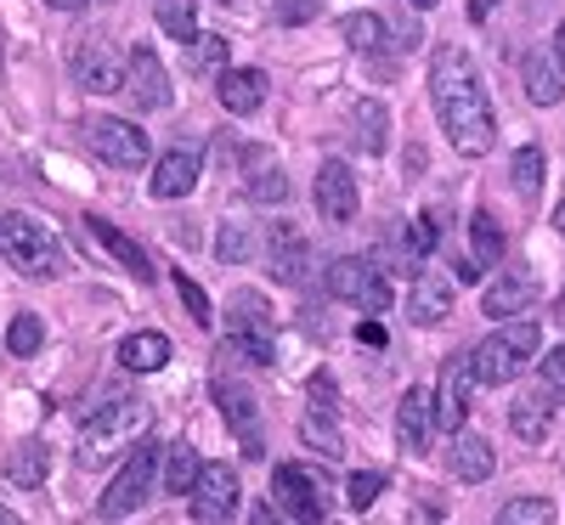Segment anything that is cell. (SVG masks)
I'll list each match as a JSON object with an SVG mask.
<instances>
[{
	"mask_svg": "<svg viewBox=\"0 0 565 525\" xmlns=\"http://www.w3.org/2000/svg\"><path fill=\"white\" fill-rule=\"evenodd\" d=\"M430 97H436V114H441V130L447 141L463 153V159H481L492 141H498V114H492V97L476 74V57L463 45H441L430 57Z\"/></svg>",
	"mask_w": 565,
	"mask_h": 525,
	"instance_id": "6da1fadb",
	"label": "cell"
},
{
	"mask_svg": "<svg viewBox=\"0 0 565 525\" xmlns=\"http://www.w3.org/2000/svg\"><path fill=\"white\" fill-rule=\"evenodd\" d=\"M153 429V407L148 401H108L79 424V469H103L114 458H125L130 447L148 441Z\"/></svg>",
	"mask_w": 565,
	"mask_h": 525,
	"instance_id": "7a4b0ae2",
	"label": "cell"
},
{
	"mask_svg": "<svg viewBox=\"0 0 565 525\" xmlns=\"http://www.w3.org/2000/svg\"><path fill=\"white\" fill-rule=\"evenodd\" d=\"M537 345H543L537 322H503L498 333H487V340L469 351L476 385H481V390H498V385H509V378H521V367L537 356Z\"/></svg>",
	"mask_w": 565,
	"mask_h": 525,
	"instance_id": "3957f363",
	"label": "cell"
},
{
	"mask_svg": "<svg viewBox=\"0 0 565 525\" xmlns=\"http://www.w3.org/2000/svg\"><path fill=\"white\" fill-rule=\"evenodd\" d=\"M0 255H7L23 277H57L63 271V237L34 221V215H7L0 221Z\"/></svg>",
	"mask_w": 565,
	"mask_h": 525,
	"instance_id": "277c9868",
	"label": "cell"
},
{
	"mask_svg": "<svg viewBox=\"0 0 565 525\" xmlns=\"http://www.w3.org/2000/svg\"><path fill=\"white\" fill-rule=\"evenodd\" d=\"M159 447L153 441H141V447H130L125 452V463H119V474L103 486V503H97V514L103 519H125V514H136L141 503H148V492L159 486Z\"/></svg>",
	"mask_w": 565,
	"mask_h": 525,
	"instance_id": "5b68a950",
	"label": "cell"
},
{
	"mask_svg": "<svg viewBox=\"0 0 565 525\" xmlns=\"http://www.w3.org/2000/svg\"><path fill=\"white\" fill-rule=\"evenodd\" d=\"M328 294L351 300L356 311H391L396 306V289H391L385 266L367 260V255H345V260L328 266Z\"/></svg>",
	"mask_w": 565,
	"mask_h": 525,
	"instance_id": "8992f818",
	"label": "cell"
},
{
	"mask_svg": "<svg viewBox=\"0 0 565 525\" xmlns=\"http://www.w3.org/2000/svg\"><path fill=\"white\" fill-rule=\"evenodd\" d=\"M226 340L238 345V356L249 362H271L277 356V328H271V306L255 289H238L226 300Z\"/></svg>",
	"mask_w": 565,
	"mask_h": 525,
	"instance_id": "52a82bcc",
	"label": "cell"
},
{
	"mask_svg": "<svg viewBox=\"0 0 565 525\" xmlns=\"http://www.w3.org/2000/svg\"><path fill=\"white\" fill-rule=\"evenodd\" d=\"M271 492H277V508L289 514L295 525H328V486H322V474H311L306 463H277Z\"/></svg>",
	"mask_w": 565,
	"mask_h": 525,
	"instance_id": "ba28073f",
	"label": "cell"
},
{
	"mask_svg": "<svg viewBox=\"0 0 565 525\" xmlns=\"http://www.w3.org/2000/svg\"><path fill=\"white\" fill-rule=\"evenodd\" d=\"M210 396H215L226 429L238 436V452H244V458H260V452H266V429H260V401H255V390L238 385V378H215Z\"/></svg>",
	"mask_w": 565,
	"mask_h": 525,
	"instance_id": "9c48e42d",
	"label": "cell"
},
{
	"mask_svg": "<svg viewBox=\"0 0 565 525\" xmlns=\"http://www.w3.org/2000/svg\"><path fill=\"white\" fill-rule=\"evenodd\" d=\"M85 148L97 153L108 170H141L148 164V136L130 119H90L85 125Z\"/></svg>",
	"mask_w": 565,
	"mask_h": 525,
	"instance_id": "30bf717a",
	"label": "cell"
},
{
	"mask_svg": "<svg viewBox=\"0 0 565 525\" xmlns=\"http://www.w3.org/2000/svg\"><path fill=\"white\" fill-rule=\"evenodd\" d=\"M476 367H469V351L447 356L441 362V390H436V429L441 436H458L463 418H469V401H476Z\"/></svg>",
	"mask_w": 565,
	"mask_h": 525,
	"instance_id": "8fae6325",
	"label": "cell"
},
{
	"mask_svg": "<svg viewBox=\"0 0 565 525\" xmlns=\"http://www.w3.org/2000/svg\"><path fill=\"white\" fill-rule=\"evenodd\" d=\"M260 255H266V271L277 282H289V289H300L306 271H311V249H306V237H300L295 221H271L260 232Z\"/></svg>",
	"mask_w": 565,
	"mask_h": 525,
	"instance_id": "7c38bea8",
	"label": "cell"
},
{
	"mask_svg": "<svg viewBox=\"0 0 565 525\" xmlns=\"http://www.w3.org/2000/svg\"><path fill=\"white\" fill-rule=\"evenodd\" d=\"M232 519H238V469L204 463L193 486V525H232Z\"/></svg>",
	"mask_w": 565,
	"mask_h": 525,
	"instance_id": "4fadbf2b",
	"label": "cell"
},
{
	"mask_svg": "<svg viewBox=\"0 0 565 525\" xmlns=\"http://www.w3.org/2000/svg\"><path fill=\"white\" fill-rule=\"evenodd\" d=\"M125 90H130V103L141 114H153V108H170V74L159 63L153 45H136V52L125 57Z\"/></svg>",
	"mask_w": 565,
	"mask_h": 525,
	"instance_id": "5bb4252c",
	"label": "cell"
},
{
	"mask_svg": "<svg viewBox=\"0 0 565 525\" xmlns=\"http://www.w3.org/2000/svg\"><path fill=\"white\" fill-rule=\"evenodd\" d=\"M430 436H436V390L430 385H413L396 401V441H402V452L424 458V452H430Z\"/></svg>",
	"mask_w": 565,
	"mask_h": 525,
	"instance_id": "9a60e30c",
	"label": "cell"
},
{
	"mask_svg": "<svg viewBox=\"0 0 565 525\" xmlns=\"http://www.w3.org/2000/svg\"><path fill=\"white\" fill-rule=\"evenodd\" d=\"M532 300H537V271H532V266H503V271L487 282L481 311H487V317H498V322H514Z\"/></svg>",
	"mask_w": 565,
	"mask_h": 525,
	"instance_id": "2e32d148",
	"label": "cell"
},
{
	"mask_svg": "<svg viewBox=\"0 0 565 525\" xmlns=\"http://www.w3.org/2000/svg\"><path fill=\"white\" fill-rule=\"evenodd\" d=\"M521 90L532 108H554L565 97V57L554 52V45H532V52L521 57Z\"/></svg>",
	"mask_w": 565,
	"mask_h": 525,
	"instance_id": "e0dca14e",
	"label": "cell"
},
{
	"mask_svg": "<svg viewBox=\"0 0 565 525\" xmlns=\"http://www.w3.org/2000/svg\"><path fill=\"white\" fill-rule=\"evenodd\" d=\"M317 210L334 221V226H345L356 210H362V193H356V175H351V164H340V159H328L322 170H317Z\"/></svg>",
	"mask_w": 565,
	"mask_h": 525,
	"instance_id": "ac0fdd59",
	"label": "cell"
},
{
	"mask_svg": "<svg viewBox=\"0 0 565 525\" xmlns=\"http://www.w3.org/2000/svg\"><path fill=\"white\" fill-rule=\"evenodd\" d=\"M125 57L114 52V40H85L79 52H74V79L85 90H97V97H108V90H119L125 79Z\"/></svg>",
	"mask_w": 565,
	"mask_h": 525,
	"instance_id": "d6986e66",
	"label": "cell"
},
{
	"mask_svg": "<svg viewBox=\"0 0 565 525\" xmlns=\"http://www.w3.org/2000/svg\"><path fill=\"white\" fill-rule=\"evenodd\" d=\"M554 413H559V390H521L509 407V429H514V441H548V429H554Z\"/></svg>",
	"mask_w": 565,
	"mask_h": 525,
	"instance_id": "ffe728a7",
	"label": "cell"
},
{
	"mask_svg": "<svg viewBox=\"0 0 565 525\" xmlns=\"http://www.w3.org/2000/svg\"><path fill=\"white\" fill-rule=\"evenodd\" d=\"M447 469H452V481L481 486L487 474L498 469V452H492V441H487V436H476V429H458L452 447H447Z\"/></svg>",
	"mask_w": 565,
	"mask_h": 525,
	"instance_id": "44dd1931",
	"label": "cell"
},
{
	"mask_svg": "<svg viewBox=\"0 0 565 525\" xmlns=\"http://www.w3.org/2000/svg\"><path fill=\"white\" fill-rule=\"evenodd\" d=\"M452 311V282L441 271H418L413 289H407V322L413 328H436Z\"/></svg>",
	"mask_w": 565,
	"mask_h": 525,
	"instance_id": "7402d4cb",
	"label": "cell"
},
{
	"mask_svg": "<svg viewBox=\"0 0 565 525\" xmlns=\"http://www.w3.org/2000/svg\"><path fill=\"white\" fill-rule=\"evenodd\" d=\"M199 474H204V458L193 452V441H170V447H164V458H159V492L193 497Z\"/></svg>",
	"mask_w": 565,
	"mask_h": 525,
	"instance_id": "603a6c76",
	"label": "cell"
},
{
	"mask_svg": "<svg viewBox=\"0 0 565 525\" xmlns=\"http://www.w3.org/2000/svg\"><path fill=\"white\" fill-rule=\"evenodd\" d=\"M119 367L125 373H159V367H170V340L159 328L125 333V340H119Z\"/></svg>",
	"mask_w": 565,
	"mask_h": 525,
	"instance_id": "cb8c5ba5",
	"label": "cell"
},
{
	"mask_svg": "<svg viewBox=\"0 0 565 525\" xmlns=\"http://www.w3.org/2000/svg\"><path fill=\"white\" fill-rule=\"evenodd\" d=\"M215 97L226 114H255L266 103V74L260 68H226L221 85H215Z\"/></svg>",
	"mask_w": 565,
	"mask_h": 525,
	"instance_id": "d4e9b609",
	"label": "cell"
},
{
	"mask_svg": "<svg viewBox=\"0 0 565 525\" xmlns=\"http://www.w3.org/2000/svg\"><path fill=\"white\" fill-rule=\"evenodd\" d=\"M153 199H186L199 186V159L193 153H181V148H170L159 164H153Z\"/></svg>",
	"mask_w": 565,
	"mask_h": 525,
	"instance_id": "484cf974",
	"label": "cell"
},
{
	"mask_svg": "<svg viewBox=\"0 0 565 525\" xmlns=\"http://www.w3.org/2000/svg\"><path fill=\"white\" fill-rule=\"evenodd\" d=\"M90 232H97V244H103V249H108V255H114V260H119V266H125V271H130L136 282H153V260L141 255V249L130 244V237H125V232H119L114 221H103V215H90Z\"/></svg>",
	"mask_w": 565,
	"mask_h": 525,
	"instance_id": "4316f807",
	"label": "cell"
},
{
	"mask_svg": "<svg viewBox=\"0 0 565 525\" xmlns=\"http://www.w3.org/2000/svg\"><path fill=\"white\" fill-rule=\"evenodd\" d=\"M543 175H548L543 148H521V153L509 159V181H514V193H521L526 204H537V199H543Z\"/></svg>",
	"mask_w": 565,
	"mask_h": 525,
	"instance_id": "83f0119b",
	"label": "cell"
},
{
	"mask_svg": "<svg viewBox=\"0 0 565 525\" xmlns=\"http://www.w3.org/2000/svg\"><path fill=\"white\" fill-rule=\"evenodd\" d=\"M351 114H356V141H362V153H367V159H380V153H385V119H391L385 103L362 97Z\"/></svg>",
	"mask_w": 565,
	"mask_h": 525,
	"instance_id": "f1b7e54d",
	"label": "cell"
},
{
	"mask_svg": "<svg viewBox=\"0 0 565 525\" xmlns=\"http://www.w3.org/2000/svg\"><path fill=\"white\" fill-rule=\"evenodd\" d=\"M469 260H476V266H498L503 260V226L487 210L469 221Z\"/></svg>",
	"mask_w": 565,
	"mask_h": 525,
	"instance_id": "f546056e",
	"label": "cell"
},
{
	"mask_svg": "<svg viewBox=\"0 0 565 525\" xmlns=\"http://www.w3.org/2000/svg\"><path fill=\"white\" fill-rule=\"evenodd\" d=\"M345 45H351V52H385V45H391L385 18H373V12H351V18H345Z\"/></svg>",
	"mask_w": 565,
	"mask_h": 525,
	"instance_id": "4dcf8cb0",
	"label": "cell"
},
{
	"mask_svg": "<svg viewBox=\"0 0 565 525\" xmlns=\"http://www.w3.org/2000/svg\"><path fill=\"white\" fill-rule=\"evenodd\" d=\"M244 181H249V193H255V199H266V204H282V199H289V175H282L271 159H249Z\"/></svg>",
	"mask_w": 565,
	"mask_h": 525,
	"instance_id": "1f68e13d",
	"label": "cell"
},
{
	"mask_svg": "<svg viewBox=\"0 0 565 525\" xmlns=\"http://www.w3.org/2000/svg\"><path fill=\"white\" fill-rule=\"evenodd\" d=\"M153 18L170 40H199V18H193V0H153Z\"/></svg>",
	"mask_w": 565,
	"mask_h": 525,
	"instance_id": "d6a6232c",
	"label": "cell"
},
{
	"mask_svg": "<svg viewBox=\"0 0 565 525\" xmlns=\"http://www.w3.org/2000/svg\"><path fill=\"white\" fill-rule=\"evenodd\" d=\"M492 525H554V503L548 497H509Z\"/></svg>",
	"mask_w": 565,
	"mask_h": 525,
	"instance_id": "836d02e7",
	"label": "cell"
},
{
	"mask_svg": "<svg viewBox=\"0 0 565 525\" xmlns=\"http://www.w3.org/2000/svg\"><path fill=\"white\" fill-rule=\"evenodd\" d=\"M7 481H12V486H40V481H45V447H40V441H23V447L12 452Z\"/></svg>",
	"mask_w": 565,
	"mask_h": 525,
	"instance_id": "e575fe53",
	"label": "cell"
},
{
	"mask_svg": "<svg viewBox=\"0 0 565 525\" xmlns=\"http://www.w3.org/2000/svg\"><path fill=\"white\" fill-rule=\"evenodd\" d=\"M255 249H260V237L244 221H221V232H215V255L221 260H249Z\"/></svg>",
	"mask_w": 565,
	"mask_h": 525,
	"instance_id": "d590c367",
	"label": "cell"
},
{
	"mask_svg": "<svg viewBox=\"0 0 565 525\" xmlns=\"http://www.w3.org/2000/svg\"><path fill=\"white\" fill-rule=\"evenodd\" d=\"M306 413L340 418V390H334V373H311V385H306Z\"/></svg>",
	"mask_w": 565,
	"mask_h": 525,
	"instance_id": "8d00e7d4",
	"label": "cell"
},
{
	"mask_svg": "<svg viewBox=\"0 0 565 525\" xmlns=\"http://www.w3.org/2000/svg\"><path fill=\"white\" fill-rule=\"evenodd\" d=\"M7 345H12L18 356H34V351L45 345V322H40V317H29V311H23V317H12V328H7Z\"/></svg>",
	"mask_w": 565,
	"mask_h": 525,
	"instance_id": "74e56055",
	"label": "cell"
},
{
	"mask_svg": "<svg viewBox=\"0 0 565 525\" xmlns=\"http://www.w3.org/2000/svg\"><path fill=\"white\" fill-rule=\"evenodd\" d=\"M300 436H306L311 447H322L328 458L340 452V424H334V418H322V413H306V418H300Z\"/></svg>",
	"mask_w": 565,
	"mask_h": 525,
	"instance_id": "f35d334b",
	"label": "cell"
},
{
	"mask_svg": "<svg viewBox=\"0 0 565 525\" xmlns=\"http://www.w3.org/2000/svg\"><path fill=\"white\" fill-rule=\"evenodd\" d=\"M175 294L186 300V317H193L199 328H210V322H215V311H210V294H204V289H199V282H193V277H186V271H175Z\"/></svg>",
	"mask_w": 565,
	"mask_h": 525,
	"instance_id": "ab89813d",
	"label": "cell"
},
{
	"mask_svg": "<svg viewBox=\"0 0 565 525\" xmlns=\"http://www.w3.org/2000/svg\"><path fill=\"white\" fill-rule=\"evenodd\" d=\"M380 492H385V474H380V469H356L351 481H345V503H351V508H367Z\"/></svg>",
	"mask_w": 565,
	"mask_h": 525,
	"instance_id": "60d3db41",
	"label": "cell"
},
{
	"mask_svg": "<svg viewBox=\"0 0 565 525\" xmlns=\"http://www.w3.org/2000/svg\"><path fill=\"white\" fill-rule=\"evenodd\" d=\"M199 63H204L210 74H226V40H221V34H204V40H199Z\"/></svg>",
	"mask_w": 565,
	"mask_h": 525,
	"instance_id": "b9f144b4",
	"label": "cell"
},
{
	"mask_svg": "<svg viewBox=\"0 0 565 525\" xmlns=\"http://www.w3.org/2000/svg\"><path fill=\"white\" fill-rule=\"evenodd\" d=\"M322 12V0H277V18L282 23H306V18H317Z\"/></svg>",
	"mask_w": 565,
	"mask_h": 525,
	"instance_id": "7bdbcfd3",
	"label": "cell"
},
{
	"mask_svg": "<svg viewBox=\"0 0 565 525\" xmlns=\"http://www.w3.org/2000/svg\"><path fill=\"white\" fill-rule=\"evenodd\" d=\"M543 378H548L554 390H565V345H554V351L543 356Z\"/></svg>",
	"mask_w": 565,
	"mask_h": 525,
	"instance_id": "ee69618b",
	"label": "cell"
},
{
	"mask_svg": "<svg viewBox=\"0 0 565 525\" xmlns=\"http://www.w3.org/2000/svg\"><path fill=\"white\" fill-rule=\"evenodd\" d=\"M356 340H362L367 351H385V328H380V322H362V328H356Z\"/></svg>",
	"mask_w": 565,
	"mask_h": 525,
	"instance_id": "f6af8a7d",
	"label": "cell"
},
{
	"mask_svg": "<svg viewBox=\"0 0 565 525\" xmlns=\"http://www.w3.org/2000/svg\"><path fill=\"white\" fill-rule=\"evenodd\" d=\"M249 525H295V519H289V514H277V508H266V503H255Z\"/></svg>",
	"mask_w": 565,
	"mask_h": 525,
	"instance_id": "bcb514c9",
	"label": "cell"
},
{
	"mask_svg": "<svg viewBox=\"0 0 565 525\" xmlns=\"http://www.w3.org/2000/svg\"><path fill=\"white\" fill-rule=\"evenodd\" d=\"M45 7H57V12H85L90 0H45Z\"/></svg>",
	"mask_w": 565,
	"mask_h": 525,
	"instance_id": "7dc6e473",
	"label": "cell"
},
{
	"mask_svg": "<svg viewBox=\"0 0 565 525\" xmlns=\"http://www.w3.org/2000/svg\"><path fill=\"white\" fill-rule=\"evenodd\" d=\"M492 7H498V0H469V18H487Z\"/></svg>",
	"mask_w": 565,
	"mask_h": 525,
	"instance_id": "c3c4849f",
	"label": "cell"
},
{
	"mask_svg": "<svg viewBox=\"0 0 565 525\" xmlns=\"http://www.w3.org/2000/svg\"><path fill=\"white\" fill-rule=\"evenodd\" d=\"M554 52L565 57V18H559V29H554Z\"/></svg>",
	"mask_w": 565,
	"mask_h": 525,
	"instance_id": "681fc988",
	"label": "cell"
},
{
	"mask_svg": "<svg viewBox=\"0 0 565 525\" xmlns=\"http://www.w3.org/2000/svg\"><path fill=\"white\" fill-rule=\"evenodd\" d=\"M407 7H418V12H430V7H441V0H407Z\"/></svg>",
	"mask_w": 565,
	"mask_h": 525,
	"instance_id": "f907efd6",
	"label": "cell"
},
{
	"mask_svg": "<svg viewBox=\"0 0 565 525\" xmlns=\"http://www.w3.org/2000/svg\"><path fill=\"white\" fill-rule=\"evenodd\" d=\"M0 525H23V519H18L12 508H0Z\"/></svg>",
	"mask_w": 565,
	"mask_h": 525,
	"instance_id": "816d5d0a",
	"label": "cell"
},
{
	"mask_svg": "<svg viewBox=\"0 0 565 525\" xmlns=\"http://www.w3.org/2000/svg\"><path fill=\"white\" fill-rule=\"evenodd\" d=\"M554 226H559V237H565V204H559V215H554Z\"/></svg>",
	"mask_w": 565,
	"mask_h": 525,
	"instance_id": "f5cc1de1",
	"label": "cell"
},
{
	"mask_svg": "<svg viewBox=\"0 0 565 525\" xmlns=\"http://www.w3.org/2000/svg\"><path fill=\"white\" fill-rule=\"evenodd\" d=\"M554 317H559V322H565V294H559V306H554Z\"/></svg>",
	"mask_w": 565,
	"mask_h": 525,
	"instance_id": "db71d44e",
	"label": "cell"
},
{
	"mask_svg": "<svg viewBox=\"0 0 565 525\" xmlns=\"http://www.w3.org/2000/svg\"><path fill=\"white\" fill-rule=\"evenodd\" d=\"M215 7H238V0H215Z\"/></svg>",
	"mask_w": 565,
	"mask_h": 525,
	"instance_id": "11a10c76",
	"label": "cell"
}]
</instances>
